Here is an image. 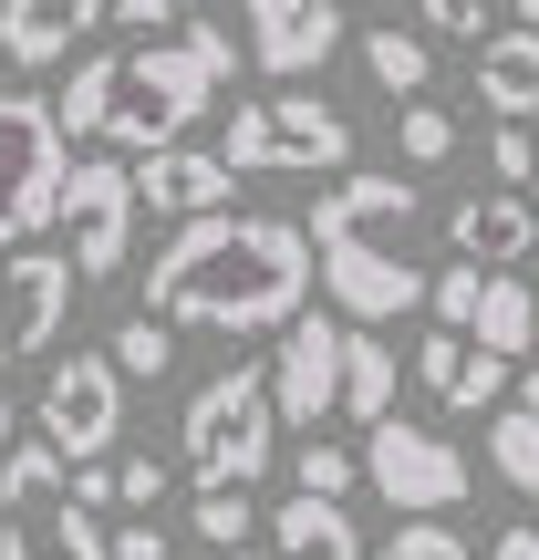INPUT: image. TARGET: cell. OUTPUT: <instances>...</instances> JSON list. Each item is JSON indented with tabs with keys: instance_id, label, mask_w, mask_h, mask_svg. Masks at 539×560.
<instances>
[{
	"instance_id": "6da1fadb",
	"label": "cell",
	"mask_w": 539,
	"mask_h": 560,
	"mask_svg": "<svg viewBox=\"0 0 539 560\" xmlns=\"http://www.w3.org/2000/svg\"><path fill=\"white\" fill-rule=\"evenodd\" d=\"M312 301V240L301 219H239V208H187V229L145 270V312L187 332H280Z\"/></svg>"
},
{
	"instance_id": "7a4b0ae2",
	"label": "cell",
	"mask_w": 539,
	"mask_h": 560,
	"mask_svg": "<svg viewBox=\"0 0 539 560\" xmlns=\"http://www.w3.org/2000/svg\"><path fill=\"white\" fill-rule=\"evenodd\" d=\"M229 73H239V42L219 21H187V32L73 62V83L52 94V125L73 145H166L229 94Z\"/></svg>"
},
{
	"instance_id": "3957f363",
	"label": "cell",
	"mask_w": 539,
	"mask_h": 560,
	"mask_svg": "<svg viewBox=\"0 0 539 560\" xmlns=\"http://www.w3.org/2000/svg\"><path fill=\"white\" fill-rule=\"evenodd\" d=\"M312 240V280L332 291L342 322H395L425 301L415 270V177H363V166H332V198L301 219Z\"/></svg>"
},
{
	"instance_id": "277c9868",
	"label": "cell",
	"mask_w": 539,
	"mask_h": 560,
	"mask_svg": "<svg viewBox=\"0 0 539 560\" xmlns=\"http://www.w3.org/2000/svg\"><path fill=\"white\" fill-rule=\"evenodd\" d=\"M0 560H115L94 509L73 499V467L42 436L0 457Z\"/></svg>"
},
{
	"instance_id": "5b68a950",
	"label": "cell",
	"mask_w": 539,
	"mask_h": 560,
	"mask_svg": "<svg viewBox=\"0 0 539 560\" xmlns=\"http://www.w3.org/2000/svg\"><path fill=\"white\" fill-rule=\"evenodd\" d=\"M280 446V416H270V363H229L187 395V425H177V457L187 478H260Z\"/></svg>"
},
{
	"instance_id": "8992f818",
	"label": "cell",
	"mask_w": 539,
	"mask_h": 560,
	"mask_svg": "<svg viewBox=\"0 0 539 560\" xmlns=\"http://www.w3.org/2000/svg\"><path fill=\"white\" fill-rule=\"evenodd\" d=\"M363 488L395 499V520H457L478 467L436 436V425H405V416H374L363 425Z\"/></svg>"
},
{
	"instance_id": "52a82bcc",
	"label": "cell",
	"mask_w": 539,
	"mask_h": 560,
	"mask_svg": "<svg viewBox=\"0 0 539 560\" xmlns=\"http://www.w3.org/2000/svg\"><path fill=\"white\" fill-rule=\"evenodd\" d=\"M52 229H62L73 280H115L125 249H136V177H125V156H62Z\"/></svg>"
},
{
	"instance_id": "ba28073f",
	"label": "cell",
	"mask_w": 539,
	"mask_h": 560,
	"mask_svg": "<svg viewBox=\"0 0 539 560\" xmlns=\"http://www.w3.org/2000/svg\"><path fill=\"white\" fill-rule=\"evenodd\" d=\"M52 187H62V125L42 94H0V249L52 229Z\"/></svg>"
},
{
	"instance_id": "9c48e42d",
	"label": "cell",
	"mask_w": 539,
	"mask_h": 560,
	"mask_svg": "<svg viewBox=\"0 0 539 560\" xmlns=\"http://www.w3.org/2000/svg\"><path fill=\"white\" fill-rule=\"evenodd\" d=\"M62 322H73V260L11 240V249H0V374L32 363V353H52Z\"/></svg>"
},
{
	"instance_id": "30bf717a",
	"label": "cell",
	"mask_w": 539,
	"mask_h": 560,
	"mask_svg": "<svg viewBox=\"0 0 539 560\" xmlns=\"http://www.w3.org/2000/svg\"><path fill=\"white\" fill-rule=\"evenodd\" d=\"M115 436H125V374H115V353L52 363V384H42V446H52V457H104Z\"/></svg>"
},
{
	"instance_id": "8fae6325",
	"label": "cell",
	"mask_w": 539,
	"mask_h": 560,
	"mask_svg": "<svg viewBox=\"0 0 539 560\" xmlns=\"http://www.w3.org/2000/svg\"><path fill=\"white\" fill-rule=\"evenodd\" d=\"M332 395H342V322L301 301V312L280 322V353H270V416H280V425H312V436H321Z\"/></svg>"
},
{
	"instance_id": "7c38bea8",
	"label": "cell",
	"mask_w": 539,
	"mask_h": 560,
	"mask_svg": "<svg viewBox=\"0 0 539 560\" xmlns=\"http://www.w3.org/2000/svg\"><path fill=\"white\" fill-rule=\"evenodd\" d=\"M125 177H136V208H166V219H187V208H219L229 187H239V166L219 156V145H136V166H125Z\"/></svg>"
},
{
	"instance_id": "4fadbf2b",
	"label": "cell",
	"mask_w": 539,
	"mask_h": 560,
	"mask_svg": "<svg viewBox=\"0 0 539 560\" xmlns=\"http://www.w3.org/2000/svg\"><path fill=\"white\" fill-rule=\"evenodd\" d=\"M239 21H249V62H270V73H312L342 42V0H239Z\"/></svg>"
},
{
	"instance_id": "5bb4252c",
	"label": "cell",
	"mask_w": 539,
	"mask_h": 560,
	"mask_svg": "<svg viewBox=\"0 0 539 560\" xmlns=\"http://www.w3.org/2000/svg\"><path fill=\"white\" fill-rule=\"evenodd\" d=\"M104 0H0V62H73Z\"/></svg>"
},
{
	"instance_id": "9a60e30c",
	"label": "cell",
	"mask_w": 539,
	"mask_h": 560,
	"mask_svg": "<svg viewBox=\"0 0 539 560\" xmlns=\"http://www.w3.org/2000/svg\"><path fill=\"white\" fill-rule=\"evenodd\" d=\"M270 156H280V166H312V177L353 166V125H342V104H321V94H280V104H270Z\"/></svg>"
},
{
	"instance_id": "2e32d148",
	"label": "cell",
	"mask_w": 539,
	"mask_h": 560,
	"mask_svg": "<svg viewBox=\"0 0 539 560\" xmlns=\"http://www.w3.org/2000/svg\"><path fill=\"white\" fill-rule=\"evenodd\" d=\"M467 342H488V353H539V291L519 270H478V301H467V322H457Z\"/></svg>"
},
{
	"instance_id": "e0dca14e",
	"label": "cell",
	"mask_w": 539,
	"mask_h": 560,
	"mask_svg": "<svg viewBox=\"0 0 539 560\" xmlns=\"http://www.w3.org/2000/svg\"><path fill=\"white\" fill-rule=\"evenodd\" d=\"M446 240H457V260L508 270L539 229H529V198H457V208H446Z\"/></svg>"
},
{
	"instance_id": "ac0fdd59",
	"label": "cell",
	"mask_w": 539,
	"mask_h": 560,
	"mask_svg": "<svg viewBox=\"0 0 539 560\" xmlns=\"http://www.w3.org/2000/svg\"><path fill=\"white\" fill-rule=\"evenodd\" d=\"M270 540H280V560H363V529L342 520V499H321V488H291V499H280Z\"/></svg>"
},
{
	"instance_id": "d6986e66",
	"label": "cell",
	"mask_w": 539,
	"mask_h": 560,
	"mask_svg": "<svg viewBox=\"0 0 539 560\" xmlns=\"http://www.w3.org/2000/svg\"><path fill=\"white\" fill-rule=\"evenodd\" d=\"M478 104L488 115H539V32L519 21V32H488L478 42Z\"/></svg>"
},
{
	"instance_id": "ffe728a7",
	"label": "cell",
	"mask_w": 539,
	"mask_h": 560,
	"mask_svg": "<svg viewBox=\"0 0 539 560\" xmlns=\"http://www.w3.org/2000/svg\"><path fill=\"white\" fill-rule=\"evenodd\" d=\"M395 353H384V332L374 322H342V395H332V416H353V425H374V416H395Z\"/></svg>"
},
{
	"instance_id": "44dd1931",
	"label": "cell",
	"mask_w": 539,
	"mask_h": 560,
	"mask_svg": "<svg viewBox=\"0 0 539 560\" xmlns=\"http://www.w3.org/2000/svg\"><path fill=\"white\" fill-rule=\"evenodd\" d=\"M488 467H499V488L539 499V405H499L488 416Z\"/></svg>"
},
{
	"instance_id": "7402d4cb",
	"label": "cell",
	"mask_w": 539,
	"mask_h": 560,
	"mask_svg": "<svg viewBox=\"0 0 539 560\" xmlns=\"http://www.w3.org/2000/svg\"><path fill=\"white\" fill-rule=\"evenodd\" d=\"M363 73L405 104V94H425V83H436V52H425L415 32H374V42H363Z\"/></svg>"
},
{
	"instance_id": "603a6c76",
	"label": "cell",
	"mask_w": 539,
	"mask_h": 560,
	"mask_svg": "<svg viewBox=\"0 0 539 560\" xmlns=\"http://www.w3.org/2000/svg\"><path fill=\"white\" fill-rule=\"evenodd\" d=\"M249 529H260L249 488H239V478H198V540H208V550H239Z\"/></svg>"
},
{
	"instance_id": "cb8c5ba5",
	"label": "cell",
	"mask_w": 539,
	"mask_h": 560,
	"mask_svg": "<svg viewBox=\"0 0 539 560\" xmlns=\"http://www.w3.org/2000/svg\"><path fill=\"white\" fill-rule=\"evenodd\" d=\"M104 353H115V374H125V384H145V374H166V363H177V322L136 312V322H125L115 342H104Z\"/></svg>"
},
{
	"instance_id": "d4e9b609",
	"label": "cell",
	"mask_w": 539,
	"mask_h": 560,
	"mask_svg": "<svg viewBox=\"0 0 539 560\" xmlns=\"http://www.w3.org/2000/svg\"><path fill=\"white\" fill-rule=\"evenodd\" d=\"M499 395H508V353L467 342V353H457V374H446V405H457V416H488Z\"/></svg>"
},
{
	"instance_id": "484cf974",
	"label": "cell",
	"mask_w": 539,
	"mask_h": 560,
	"mask_svg": "<svg viewBox=\"0 0 539 560\" xmlns=\"http://www.w3.org/2000/svg\"><path fill=\"white\" fill-rule=\"evenodd\" d=\"M363 560H478V550L457 540V520H395V540L363 550Z\"/></svg>"
},
{
	"instance_id": "4316f807",
	"label": "cell",
	"mask_w": 539,
	"mask_h": 560,
	"mask_svg": "<svg viewBox=\"0 0 539 560\" xmlns=\"http://www.w3.org/2000/svg\"><path fill=\"white\" fill-rule=\"evenodd\" d=\"M219 156L239 166V177H270V104H239V115H229V136H219Z\"/></svg>"
},
{
	"instance_id": "83f0119b",
	"label": "cell",
	"mask_w": 539,
	"mask_h": 560,
	"mask_svg": "<svg viewBox=\"0 0 539 560\" xmlns=\"http://www.w3.org/2000/svg\"><path fill=\"white\" fill-rule=\"evenodd\" d=\"M446 156H457V125H446L425 94H405V166H446Z\"/></svg>"
},
{
	"instance_id": "f1b7e54d",
	"label": "cell",
	"mask_w": 539,
	"mask_h": 560,
	"mask_svg": "<svg viewBox=\"0 0 539 560\" xmlns=\"http://www.w3.org/2000/svg\"><path fill=\"white\" fill-rule=\"evenodd\" d=\"M488 177H499V187H529L539 177V136H529L519 115H499V136H488Z\"/></svg>"
},
{
	"instance_id": "f546056e",
	"label": "cell",
	"mask_w": 539,
	"mask_h": 560,
	"mask_svg": "<svg viewBox=\"0 0 539 560\" xmlns=\"http://www.w3.org/2000/svg\"><path fill=\"white\" fill-rule=\"evenodd\" d=\"M291 478H301V488H321V499H353V488H363V457H342V446H321V436H312Z\"/></svg>"
},
{
	"instance_id": "4dcf8cb0",
	"label": "cell",
	"mask_w": 539,
	"mask_h": 560,
	"mask_svg": "<svg viewBox=\"0 0 539 560\" xmlns=\"http://www.w3.org/2000/svg\"><path fill=\"white\" fill-rule=\"evenodd\" d=\"M104 478H115V499H125V509H156L166 467H156V457H115V467H104Z\"/></svg>"
},
{
	"instance_id": "1f68e13d",
	"label": "cell",
	"mask_w": 539,
	"mask_h": 560,
	"mask_svg": "<svg viewBox=\"0 0 539 560\" xmlns=\"http://www.w3.org/2000/svg\"><path fill=\"white\" fill-rule=\"evenodd\" d=\"M425 32H446V42H478V32H488V0H425Z\"/></svg>"
},
{
	"instance_id": "d6a6232c",
	"label": "cell",
	"mask_w": 539,
	"mask_h": 560,
	"mask_svg": "<svg viewBox=\"0 0 539 560\" xmlns=\"http://www.w3.org/2000/svg\"><path fill=\"white\" fill-rule=\"evenodd\" d=\"M457 353H467V332L446 322V332H425V342H415V374H425V384L446 395V374H457Z\"/></svg>"
},
{
	"instance_id": "836d02e7",
	"label": "cell",
	"mask_w": 539,
	"mask_h": 560,
	"mask_svg": "<svg viewBox=\"0 0 539 560\" xmlns=\"http://www.w3.org/2000/svg\"><path fill=\"white\" fill-rule=\"evenodd\" d=\"M104 550H115V560H166V529H156V520H136V529H115Z\"/></svg>"
},
{
	"instance_id": "e575fe53",
	"label": "cell",
	"mask_w": 539,
	"mask_h": 560,
	"mask_svg": "<svg viewBox=\"0 0 539 560\" xmlns=\"http://www.w3.org/2000/svg\"><path fill=\"white\" fill-rule=\"evenodd\" d=\"M488 560H539V529L519 520V529H499V540H488Z\"/></svg>"
},
{
	"instance_id": "d590c367",
	"label": "cell",
	"mask_w": 539,
	"mask_h": 560,
	"mask_svg": "<svg viewBox=\"0 0 539 560\" xmlns=\"http://www.w3.org/2000/svg\"><path fill=\"white\" fill-rule=\"evenodd\" d=\"M508 11H519V21H529V32H539V0H508Z\"/></svg>"
},
{
	"instance_id": "8d00e7d4",
	"label": "cell",
	"mask_w": 539,
	"mask_h": 560,
	"mask_svg": "<svg viewBox=\"0 0 539 560\" xmlns=\"http://www.w3.org/2000/svg\"><path fill=\"white\" fill-rule=\"evenodd\" d=\"M508 395H519V405H539V374H529V384H508Z\"/></svg>"
},
{
	"instance_id": "74e56055",
	"label": "cell",
	"mask_w": 539,
	"mask_h": 560,
	"mask_svg": "<svg viewBox=\"0 0 539 560\" xmlns=\"http://www.w3.org/2000/svg\"><path fill=\"white\" fill-rule=\"evenodd\" d=\"M0 446H11V395H0Z\"/></svg>"
},
{
	"instance_id": "f35d334b",
	"label": "cell",
	"mask_w": 539,
	"mask_h": 560,
	"mask_svg": "<svg viewBox=\"0 0 539 560\" xmlns=\"http://www.w3.org/2000/svg\"><path fill=\"white\" fill-rule=\"evenodd\" d=\"M187 11H208V0H177V21H187Z\"/></svg>"
},
{
	"instance_id": "ab89813d",
	"label": "cell",
	"mask_w": 539,
	"mask_h": 560,
	"mask_svg": "<svg viewBox=\"0 0 539 560\" xmlns=\"http://www.w3.org/2000/svg\"><path fill=\"white\" fill-rule=\"evenodd\" d=\"M529 229H539V198H529Z\"/></svg>"
}]
</instances>
